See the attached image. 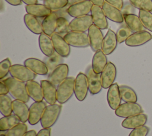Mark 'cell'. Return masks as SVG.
<instances>
[{"label":"cell","mask_w":152,"mask_h":136,"mask_svg":"<svg viewBox=\"0 0 152 136\" xmlns=\"http://www.w3.org/2000/svg\"><path fill=\"white\" fill-rule=\"evenodd\" d=\"M7 86L9 93L14 100H20L25 103L28 102L30 97L28 94L26 83L12 77H8L2 80Z\"/></svg>","instance_id":"6da1fadb"},{"label":"cell","mask_w":152,"mask_h":136,"mask_svg":"<svg viewBox=\"0 0 152 136\" xmlns=\"http://www.w3.org/2000/svg\"><path fill=\"white\" fill-rule=\"evenodd\" d=\"M62 106L60 104H53L48 105L42 115L40 123L43 128H51L57 121L61 112Z\"/></svg>","instance_id":"7a4b0ae2"},{"label":"cell","mask_w":152,"mask_h":136,"mask_svg":"<svg viewBox=\"0 0 152 136\" xmlns=\"http://www.w3.org/2000/svg\"><path fill=\"white\" fill-rule=\"evenodd\" d=\"M74 77H68L57 86V101L64 104L68 101L74 94Z\"/></svg>","instance_id":"3957f363"},{"label":"cell","mask_w":152,"mask_h":136,"mask_svg":"<svg viewBox=\"0 0 152 136\" xmlns=\"http://www.w3.org/2000/svg\"><path fill=\"white\" fill-rule=\"evenodd\" d=\"M66 42L71 47L77 48H86L90 46L88 34L86 32L69 31L64 36Z\"/></svg>","instance_id":"277c9868"},{"label":"cell","mask_w":152,"mask_h":136,"mask_svg":"<svg viewBox=\"0 0 152 136\" xmlns=\"http://www.w3.org/2000/svg\"><path fill=\"white\" fill-rule=\"evenodd\" d=\"M10 74L11 77L25 83L34 80L37 75L25 65L18 64L11 66Z\"/></svg>","instance_id":"5b68a950"},{"label":"cell","mask_w":152,"mask_h":136,"mask_svg":"<svg viewBox=\"0 0 152 136\" xmlns=\"http://www.w3.org/2000/svg\"><path fill=\"white\" fill-rule=\"evenodd\" d=\"M88 91L87 76L86 74L80 72L75 78L74 94L76 98L80 101L84 100Z\"/></svg>","instance_id":"8992f818"},{"label":"cell","mask_w":152,"mask_h":136,"mask_svg":"<svg viewBox=\"0 0 152 136\" xmlns=\"http://www.w3.org/2000/svg\"><path fill=\"white\" fill-rule=\"evenodd\" d=\"M85 74L87 78L90 93L92 95L99 93L103 88L101 83L100 74L95 73L92 69L91 65L87 66L86 69Z\"/></svg>","instance_id":"52a82bcc"},{"label":"cell","mask_w":152,"mask_h":136,"mask_svg":"<svg viewBox=\"0 0 152 136\" xmlns=\"http://www.w3.org/2000/svg\"><path fill=\"white\" fill-rule=\"evenodd\" d=\"M93 4L90 0H84L69 5L68 13L74 18L88 14L91 12Z\"/></svg>","instance_id":"ba28073f"},{"label":"cell","mask_w":152,"mask_h":136,"mask_svg":"<svg viewBox=\"0 0 152 136\" xmlns=\"http://www.w3.org/2000/svg\"><path fill=\"white\" fill-rule=\"evenodd\" d=\"M143 110L141 106L137 103H124L115 110L116 116L120 118H126L128 117L142 113Z\"/></svg>","instance_id":"9c48e42d"},{"label":"cell","mask_w":152,"mask_h":136,"mask_svg":"<svg viewBox=\"0 0 152 136\" xmlns=\"http://www.w3.org/2000/svg\"><path fill=\"white\" fill-rule=\"evenodd\" d=\"M68 66L66 64L62 63L48 73V80L55 86H58L68 78Z\"/></svg>","instance_id":"30bf717a"},{"label":"cell","mask_w":152,"mask_h":136,"mask_svg":"<svg viewBox=\"0 0 152 136\" xmlns=\"http://www.w3.org/2000/svg\"><path fill=\"white\" fill-rule=\"evenodd\" d=\"M116 68L113 63L108 61L100 73L101 83L103 88L108 89L113 84L116 77Z\"/></svg>","instance_id":"8fae6325"},{"label":"cell","mask_w":152,"mask_h":136,"mask_svg":"<svg viewBox=\"0 0 152 136\" xmlns=\"http://www.w3.org/2000/svg\"><path fill=\"white\" fill-rule=\"evenodd\" d=\"M93 24L90 14L75 17L69 22L70 31L86 32Z\"/></svg>","instance_id":"7c38bea8"},{"label":"cell","mask_w":152,"mask_h":136,"mask_svg":"<svg viewBox=\"0 0 152 136\" xmlns=\"http://www.w3.org/2000/svg\"><path fill=\"white\" fill-rule=\"evenodd\" d=\"M90 46L94 52L101 50L104 36L100 29L94 24H92L88 30Z\"/></svg>","instance_id":"4fadbf2b"},{"label":"cell","mask_w":152,"mask_h":136,"mask_svg":"<svg viewBox=\"0 0 152 136\" xmlns=\"http://www.w3.org/2000/svg\"><path fill=\"white\" fill-rule=\"evenodd\" d=\"M152 39V35L147 31L142 30L133 32L125 41V43L129 47H138L145 44Z\"/></svg>","instance_id":"5bb4252c"},{"label":"cell","mask_w":152,"mask_h":136,"mask_svg":"<svg viewBox=\"0 0 152 136\" xmlns=\"http://www.w3.org/2000/svg\"><path fill=\"white\" fill-rule=\"evenodd\" d=\"M47 106L44 101H38L31 104L29 107V115L28 122L31 125H36L40 122L43 112Z\"/></svg>","instance_id":"9a60e30c"},{"label":"cell","mask_w":152,"mask_h":136,"mask_svg":"<svg viewBox=\"0 0 152 136\" xmlns=\"http://www.w3.org/2000/svg\"><path fill=\"white\" fill-rule=\"evenodd\" d=\"M50 37L55 52L62 57H67L70 54L71 48L70 45L66 42L64 38L56 32L53 33Z\"/></svg>","instance_id":"2e32d148"},{"label":"cell","mask_w":152,"mask_h":136,"mask_svg":"<svg viewBox=\"0 0 152 136\" xmlns=\"http://www.w3.org/2000/svg\"><path fill=\"white\" fill-rule=\"evenodd\" d=\"M90 15L92 18L93 24L97 26L101 30L108 28V22L102 7L93 5Z\"/></svg>","instance_id":"e0dca14e"},{"label":"cell","mask_w":152,"mask_h":136,"mask_svg":"<svg viewBox=\"0 0 152 136\" xmlns=\"http://www.w3.org/2000/svg\"><path fill=\"white\" fill-rule=\"evenodd\" d=\"M118 43L116 33L109 29L104 36L101 50L105 55H110L116 49Z\"/></svg>","instance_id":"ac0fdd59"},{"label":"cell","mask_w":152,"mask_h":136,"mask_svg":"<svg viewBox=\"0 0 152 136\" xmlns=\"http://www.w3.org/2000/svg\"><path fill=\"white\" fill-rule=\"evenodd\" d=\"M40 84L43 90V97L49 104H55L57 101V88L48 80H42Z\"/></svg>","instance_id":"d6986e66"},{"label":"cell","mask_w":152,"mask_h":136,"mask_svg":"<svg viewBox=\"0 0 152 136\" xmlns=\"http://www.w3.org/2000/svg\"><path fill=\"white\" fill-rule=\"evenodd\" d=\"M121 100L119 86L117 83H114L108 88L107 92L108 104L112 110H115L121 105Z\"/></svg>","instance_id":"ffe728a7"},{"label":"cell","mask_w":152,"mask_h":136,"mask_svg":"<svg viewBox=\"0 0 152 136\" xmlns=\"http://www.w3.org/2000/svg\"><path fill=\"white\" fill-rule=\"evenodd\" d=\"M147 121V116L144 113L135 115L125 118L122 122V126L126 129H135L145 125Z\"/></svg>","instance_id":"44dd1931"},{"label":"cell","mask_w":152,"mask_h":136,"mask_svg":"<svg viewBox=\"0 0 152 136\" xmlns=\"http://www.w3.org/2000/svg\"><path fill=\"white\" fill-rule=\"evenodd\" d=\"M24 65L27 67L36 75H46L49 73V70L44 63L39 59L35 58H28L24 61Z\"/></svg>","instance_id":"7402d4cb"},{"label":"cell","mask_w":152,"mask_h":136,"mask_svg":"<svg viewBox=\"0 0 152 136\" xmlns=\"http://www.w3.org/2000/svg\"><path fill=\"white\" fill-rule=\"evenodd\" d=\"M102 8L107 18L117 23H123L124 21V16L119 9L105 1Z\"/></svg>","instance_id":"603a6c76"},{"label":"cell","mask_w":152,"mask_h":136,"mask_svg":"<svg viewBox=\"0 0 152 136\" xmlns=\"http://www.w3.org/2000/svg\"><path fill=\"white\" fill-rule=\"evenodd\" d=\"M12 112L21 120L22 123H26L28 121L29 115V108L26 103L14 100L12 102Z\"/></svg>","instance_id":"cb8c5ba5"},{"label":"cell","mask_w":152,"mask_h":136,"mask_svg":"<svg viewBox=\"0 0 152 136\" xmlns=\"http://www.w3.org/2000/svg\"><path fill=\"white\" fill-rule=\"evenodd\" d=\"M28 94L34 101H42L44 99L43 90L40 84L31 80L26 82Z\"/></svg>","instance_id":"d4e9b609"},{"label":"cell","mask_w":152,"mask_h":136,"mask_svg":"<svg viewBox=\"0 0 152 136\" xmlns=\"http://www.w3.org/2000/svg\"><path fill=\"white\" fill-rule=\"evenodd\" d=\"M25 8L27 13L37 18H45L52 13L49 8L42 4L37 3L32 5H27Z\"/></svg>","instance_id":"484cf974"},{"label":"cell","mask_w":152,"mask_h":136,"mask_svg":"<svg viewBox=\"0 0 152 136\" xmlns=\"http://www.w3.org/2000/svg\"><path fill=\"white\" fill-rule=\"evenodd\" d=\"M107 63L106 55L104 54L102 50H100L95 52L93 57L91 67L95 73L100 74Z\"/></svg>","instance_id":"4316f807"},{"label":"cell","mask_w":152,"mask_h":136,"mask_svg":"<svg viewBox=\"0 0 152 136\" xmlns=\"http://www.w3.org/2000/svg\"><path fill=\"white\" fill-rule=\"evenodd\" d=\"M39 45L41 51L45 56H50L55 52L51 37L43 32L39 35Z\"/></svg>","instance_id":"83f0119b"},{"label":"cell","mask_w":152,"mask_h":136,"mask_svg":"<svg viewBox=\"0 0 152 136\" xmlns=\"http://www.w3.org/2000/svg\"><path fill=\"white\" fill-rule=\"evenodd\" d=\"M24 21L27 27L32 33L36 35L43 33L42 22L39 18L27 13L24 16Z\"/></svg>","instance_id":"f1b7e54d"},{"label":"cell","mask_w":152,"mask_h":136,"mask_svg":"<svg viewBox=\"0 0 152 136\" xmlns=\"http://www.w3.org/2000/svg\"><path fill=\"white\" fill-rule=\"evenodd\" d=\"M57 19L58 17L53 12L45 17L42 21L43 32L51 36L56 31Z\"/></svg>","instance_id":"f546056e"},{"label":"cell","mask_w":152,"mask_h":136,"mask_svg":"<svg viewBox=\"0 0 152 136\" xmlns=\"http://www.w3.org/2000/svg\"><path fill=\"white\" fill-rule=\"evenodd\" d=\"M125 23L132 30V32H137L144 30L140 18L135 14H128L124 16Z\"/></svg>","instance_id":"4dcf8cb0"},{"label":"cell","mask_w":152,"mask_h":136,"mask_svg":"<svg viewBox=\"0 0 152 136\" xmlns=\"http://www.w3.org/2000/svg\"><path fill=\"white\" fill-rule=\"evenodd\" d=\"M119 91L121 99L125 103H137L138 98L135 91L127 85H120Z\"/></svg>","instance_id":"1f68e13d"},{"label":"cell","mask_w":152,"mask_h":136,"mask_svg":"<svg viewBox=\"0 0 152 136\" xmlns=\"http://www.w3.org/2000/svg\"><path fill=\"white\" fill-rule=\"evenodd\" d=\"M21 122L20 119L14 114L4 116L0 119V131H7Z\"/></svg>","instance_id":"d6a6232c"},{"label":"cell","mask_w":152,"mask_h":136,"mask_svg":"<svg viewBox=\"0 0 152 136\" xmlns=\"http://www.w3.org/2000/svg\"><path fill=\"white\" fill-rule=\"evenodd\" d=\"M43 61L46 65L49 73L59 65L62 64L64 62V59L61 55H60L56 52H55L50 56H46L43 58Z\"/></svg>","instance_id":"836d02e7"},{"label":"cell","mask_w":152,"mask_h":136,"mask_svg":"<svg viewBox=\"0 0 152 136\" xmlns=\"http://www.w3.org/2000/svg\"><path fill=\"white\" fill-rule=\"evenodd\" d=\"M12 102L8 95H0V111L4 116L12 115Z\"/></svg>","instance_id":"e575fe53"},{"label":"cell","mask_w":152,"mask_h":136,"mask_svg":"<svg viewBox=\"0 0 152 136\" xmlns=\"http://www.w3.org/2000/svg\"><path fill=\"white\" fill-rule=\"evenodd\" d=\"M138 17L143 27L152 32V13L145 10H139Z\"/></svg>","instance_id":"d590c367"},{"label":"cell","mask_w":152,"mask_h":136,"mask_svg":"<svg viewBox=\"0 0 152 136\" xmlns=\"http://www.w3.org/2000/svg\"><path fill=\"white\" fill-rule=\"evenodd\" d=\"M132 30L128 27V26L124 23L117 29L116 32V36L119 44H121L128 39V38L132 33Z\"/></svg>","instance_id":"8d00e7d4"},{"label":"cell","mask_w":152,"mask_h":136,"mask_svg":"<svg viewBox=\"0 0 152 136\" xmlns=\"http://www.w3.org/2000/svg\"><path fill=\"white\" fill-rule=\"evenodd\" d=\"M69 22L68 19L64 17H58L55 32L64 37L70 31Z\"/></svg>","instance_id":"74e56055"},{"label":"cell","mask_w":152,"mask_h":136,"mask_svg":"<svg viewBox=\"0 0 152 136\" xmlns=\"http://www.w3.org/2000/svg\"><path fill=\"white\" fill-rule=\"evenodd\" d=\"M27 131V126L25 123H20L6 131V136H24Z\"/></svg>","instance_id":"f35d334b"},{"label":"cell","mask_w":152,"mask_h":136,"mask_svg":"<svg viewBox=\"0 0 152 136\" xmlns=\"http://www.w3.org/2000/svg\"><path fill=\"white\" fill-rule=\"evenodd\" d=\"M69 4V0H45L43 4L49 8L52 11H55L61 9Z\"/></svg>","instance_id":"ab89813d"},{"label":"cell","mask_w":152,"mask_h":136,"mask_svg":"<svg viewBox=\"0 0 152 136\" xmlns=\"http://www.w3.org/2000/svg\"><path fill=\"white\" fill-rule=\"evenodd\" d=\"M131 4L139 10L152 12V0H129Z\"/></svg>","instance_id":"60d3db41"},{"label":"cell","mask_w":152,"mask_h":136,"mask_svg":"<svg viewBox=\"0 0 152 136\" xmlns=\"http://www.w3.org/2000/svg\"><path fill=\"white\" fill-rule=\"evenodd\" d=\"M11 63L9 58L4 59L0 63V79L3 80L7 75L10 73V68L11 67Z\"/></svg>","instance_id":"b9f144b4"},{"label":"cell","mask_w":152,"mask_h":136,"mask_svg":"<svg viewBox=\"0 0 152 136\" xmlns=\"http://www.w3.org/2000/svg\"><path fill=\"white\" fill-rule=\"evenodd\" d=\"M149 131V128L145 125H143L133 129L128 136H147Z\"/></svg>","instance_id":"7bdbcfd3"},{"label":"cell","mask_w":152,"mask_h":136,"mask_svg":"<svg viewBox=\"0 0 152 136\" xmlns=\"http://www.w3.org/2000/svg\"><path fill=\"white\" fill-rule=\"evenodd\" d=\"M123 16L128 14H134L135 11V8L131 4L129 1H126L124 2L123 7L121 10Z\"/></svg>","instance_id":"ee69618b"},{"label":"cell","mask_w":152,"mask_h":136,"mask_svg":"<svg viewBox=\"0 0 152 136\" xmlns=\"http://www.w3.org/2000/svg\"><path fill=\"white\" fill-rule=\"evenodd\" d=\"M70 5L71 4L69 3L65 7H64L61 9H59L55 11H53V13H55V14L56 15V16L58 17H64V18H66L68 19L69 18V17H70V16L69 15V14L68 13V9Z\"/></svg>","instance_id":"f6af8a7d"},{"label":"cell","mask_w":152,"mask_h":136,"mask_svg":"<svg viewBox=\"0 0 152 136\" xmlns=\"http://www.w3.org/2000/svg\"><path fill=\"white\" fill-rule=\"evenodd\" d=\"M104 1L116 7L117 8L119 9L120 10L122 9L123 5H124V2L123 1V0H104Z\"/></svg>","instance_id":"bcb514c9"},{"label":"cell","mask_w":152,"mask_h":136,"mask_svg":"<svg viewBox=\"0 0 152 136\" xmlns=\"http://www.w3.org/2000/svg\"><path fill=\"white\" fill-rule=\"evenodd\" d=\"M9 93V90L5 84L1 81L0 82V95H7Z\"/></svg>","instance_id":"7dc6e473"},{"label":"cell","mask_w":152,"mask_h":136,"mask_svg":"<svg viewBox=\"0 0 152 136\" xmlns=\"http://www.w3.org/2000/svg\"><path fill=\"white\" fill-rule=\"evenodd\" d=\"M51 129L49 128H42L37 134V136H50Z\"/></svg>","instance_id":"c3c4849f"},{"label":"cell","mask_w":152,"mask_h":136,"mask_svg":"<svg viewBox=\"0 0 152 136\" xmlns=\"http://www.w3.org/2000/svg\"><path fill=\"white\" fill-rule=\"evenodd\" d=\"M5 1H7L8 4H10L13 6L20 5L22 4L21 0H5Z\"/></svg>","instance_id":"681fc988"},{"label":"cell","mask_w":152,"mask_h":136,"mask_svg":"<svg viewBox=\"0 0 152 136\" xmlns=\"http://www.w3.org/2000/svg\"><path fill=\"white\" fill-rule=\"evenodd\" d=\"M93 5H96L102 7L104 2V0H90Z\"/></svg>","instance_id":"f907efd6"},{"label":"cell","mask_w":152,"mask_h":136,"mask_svg":"<svg viewBox=\"0 0 152 136\" xmlns=\"http://www.w3.org/2000/svg\"><path fill=\"white\" fill-rule=\"evenodd\" d=\"M22 2H24L27 5H32L35 4L38 2V0H21Z\"/></svg>","instance_id":"816d5d0a"},{"label":"cell","mask_w":152,"mask_h":136,"mask_svg":"<svg viewBox=\"0 0 152 136\" xmlns=\"http://www.w3.org/2000/svg\"><path fill=\"white\" fill-rule=\"evenodd\" d=\"M24 136H37V133L34 130H30L27 131Z\"/></svg>","instance_id":"f5cc1de1"},{"label":"cell","mask_w":152,"mask_h":136,"mask_svg":"<svg viewBox=\"0 0 152 136\" xmlns=\"http://www.w3.org/2000/svg\"><path fill=\"white\" fill-rule=\"evenodd\" d=\"M84 1V0H69V3L71 5V4H74V3L80 2V1Z\"/></svg>","instance_id":"db71d44e"},{"label":"cell","mask_w":152,"mask_h":136,"mask_svg":"<svg viewBox=\"0 0 152 136\" xmlns=\"http://www.w3.org/2000/svg\"><path fill=\"white\" fill-rule=\"evenodd\" d=\"M0 136H6V135H5V134H1Z\"/></svg>","instance_id":"11a10c76"},{"label":"cell","mask_w":152,"mask_h":136,"mask_svg":"<svg viewBox=\"0 0 152 136\" xmlns=\"http://www.w3.org/2000/svg\"><path fill=\"white\" fill-rule=\"evenodd\" d=\"M41 1H45V0H41Z\"/></svg>","instance_id":"9f6ffc18"}]
</instances>
